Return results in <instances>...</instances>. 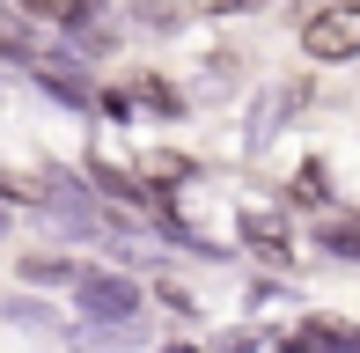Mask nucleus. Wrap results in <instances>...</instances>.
<instances>
[{
  "label": "nucleus",
  "instance_id": "f257e3e1",
  "mask_svg": "<svg viewBox=\"0 0 360 353\" xmlns=\"http://www.w3.org/2000/svg\"><path fill=\"white\" fill-rule=\"evenodd\" d=\"M302 52L323 59V67L360 59V0H323V8L302 23Z\"/></svg>",
  "mask_w": 360,
  "mask_h": 353
},
{
  "label": "nucleus",
  "instance_id": "f03ea898",
  "mask_svg": "<svg viewBox=\"0 0 360 353\" xmlns=\"http://www.w3.org/2000/svg\"><path fill=\"white\" fill-rule=\"evenodd\" d=\"M74 309L96 316V324H133L140 295H133V280H118V272H81L74 280Z\"/></svg>",
  "mask_w": 360,
  "mask_h": 353
},
{
  "label": "nucleus",
  "instance_id": "7ed1b4c3",
  "mask_svg": "<svg viewBox=\"0 0 360 353\" xmlns=\"http://www.w3.org/2000/svg\"><path fill=\"white\" fill-rule=\"evenodd\" d=\"M243 243H250L257 258H272V265H287V258H294L287 221H280V214H265V206H243Z\"/></svg>",
  "mask_w": 360,
  "mask_h": 353
},
{
  "label": "nucleus",
  "instance_id": "20e7f679",
  "mask_svg": "<svg viewBox=\"0 0 360 353\" xmlns=\"http://www.w3.org/2000/svg\"><path fill=\"white\" fill-rule=\"evenodd\" d=\"M294 103H302V89H272L265 103L250 110V155H257V148H272V133L287 125V110H294Z\"/></svg>",
  "mask_w": 360,
  "mask_h": 353
},
{
  "label": "nucleus",
  "instance_id": "39448f33",
  "mask_svg": "<svg viewBox=\"0 0 360 353\" xmlns=\"http://www.w3.org/2000/svg\"><path fill=\"white\" fill-rule=\"evenodd\" d=\"M323 199H331L323 162H302V169H294V184H287V206H323Z\"/></svg>",
  "mask_w": 360,
  "mask_h": 353
},
{
  "label": "nucleus",
  "instance_id": "423d86ee",
  "mask_svg": "<svg viewBox=\"0 0 360 353\" xmlns=\"http://www.w3.org/2000/svg\"><path fill=\"white\" fill-rule=\"evenodd\" d=\"M15 15H37V23H81V15H89V0H8Z\"/></svg>",
  "mask_w": 360,
  "mask_h": 353
},
{
  "label": "nucleus",
  "instance_id": "0eeeda50",
  "mask_svg": "<svg viewBox=\"0 0 360 353\" xmlns=\"http://www.w3.org/2000/svg\"><path fill=\"white\" fill-rule=\"evenodd\" d=\"M140 169H147V184H162V191L191 176V162H184V155H140Z\"/></svg>",
  "mask_w": 360,
  "mask_h": 353
},
{
  "label": "nucleus",
  "instance_id": "6e6552de",
  "mask_svg": "<svg viewBox=\"0 0 360 353\" xmlns=\"http://www.w3.org/2000/svg\"><path fill=\"white\" fill-rule=\"evenodd\" d=\"M316 243L331 250V258H360V221H331V229H323Z\"/></svg>",
  "mask_w": 360,
  "mask_h": 353
},
{
  "label": "nucleus",
  "instance_id": "1a4fd4ad",
  "mask_svg": "<svg viewBox=\"0 0 360 353\" xmlns=\"http://www.w3.org/2000/svg\"><path fill=\"white\" fill-rule=\"evenodd\" d=\"M176 15H184V0H140V8H133V23H147V30H169Z\"/></svg>",
  "mask_w": 360,
  "mask_h": 353
},
{
  "label": "nucleus",
  "instance_id": "9d476101",
  "mask_svg": "<svg viewBox=\"0 0 360 353\" xmlns=\"http://www.w3.org/2000/svg\"><path fill=\"white\" fill-rule=\"evenodd\" d=\"M250 8H272V0H184V15H250Z\"/></svg>",
  "mask_w": 360,
  "mask_h": 353
},
{
  "label": "nucleus",
  "instance_id": "9b49d317",
  "mask_svg": "<svg viewBox=\"0 0 360 353\" xmlns=\"http://www.w3.org/2000/svg\"><path fill=\"white\" fill-rule=\"evenodd\" d=\"M294 353H331V339H323V331H302V339H294Z\"/></svg>",
  "mask_w": 360,
  "mask_h": 353
},
{
  "label": "nucleus",
  "instance_id": "f8f14e48",
  "mask_svg": "<svg viewBox=\"0 0 360 353\" xmlns=\"http://www.w3.org/2000/svg\"><path fill=\"white\" fill-rule=\"evenodd\" d=\"M162 353H191V346H162Z\"/></svg>",
  "mask_w": 360,
  "mask_h": 353
}]
</instances>
